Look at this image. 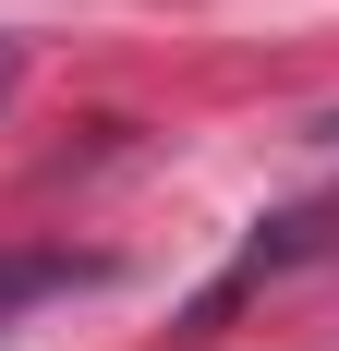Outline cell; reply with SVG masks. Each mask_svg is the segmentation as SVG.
Here are the masks:
<instances>
[{"label":"cell","mask_w":339,"mask_h":351,"mask_svg":"<svg viewBox=\"0 0 339 351\" xmlns=\"http://www.w3.org/2000/svg\"><path fill=\"white\" fill-rule=\"evenodd\" d=\"M12 85H25V49H12V36H0V109H12Z\"/></svg>","instance_id":"7a4b0ae2"},{"label":"cell","mask_w":339,"mask_h":351,"mask_svg":"<svg viewBox=\"0 0 339 351\" xmlns=\"http://www.w3.org/2000/svg\"><path fill=\"white\" fill-rule=\"evenodd\" d=\"M109 279V254H0V315H25V303H61V291H97Z\"/></svg>","instance_id":"6da1fadb"}]
</instances>
